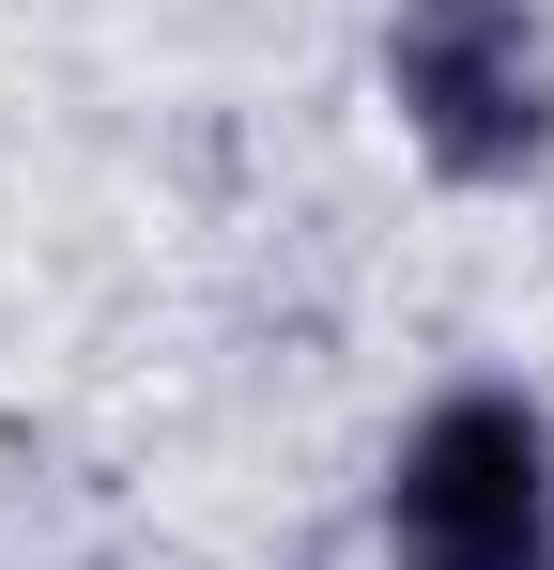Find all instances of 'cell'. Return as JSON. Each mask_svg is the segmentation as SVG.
<instances>
[{
  "instance_id": "cell-1",
  "label": "cell",
  "mask_w": 554,
  "mask_h": 570,
  "mask_svg": "<svg viewBox=\"0 0 554 570\" xmlns=\"http://www.w3.org/2000/svg\"><path fill=\"white\" fill-rule=\"evenodd\" d=\"M369 94H385V139L447 200H540L554 186V0H385Z\"/></svg>"
},
{
  "instance_id": "cell-2",
  "label": "cell",
  "mask_w": 554,
  "mask_h": 570,
  "mask_svg": "<svg viewBox=\"0 0 554 570\" xmlns=\"http://www.w3.org/2000/svg\"><path fill=\"white\" fill-rule=\"evenodd\" d=\"M385 570H554V401L524 371H447L369 463Z\"/></svg>"
}]
</instances>
